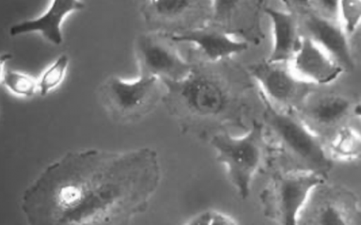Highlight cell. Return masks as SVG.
<instances>
[{"mask_svg": "<svg viewBox=\"0 0 361 225\" xmlns=\"http://www.w3.org/2000/svg\"><path fill=\"white\" fill-rule=\"evenodd\" d=\"M329 151L332 157L345 162L361 159V134L351 126H343L330 142Z\"/></svg>", "mask_w": 361, "mask_h": 225, "instance_id": "ac0fdd59", "label": "cell"}, {"mask_svg": "<svg viewBox=\"0 0 361 225\" xmlns=\"http://www.w3.org/2000/svg\"><path fill=\"white\" fill-rule=\"evenodd\" d=\"M305 26L307 36L329 53L343 71L354 69V59L347 39L348 35L338 21L322 16L310 15L305 21Z\"/></svg>", "mask_w": 361, "mask_h": 225, "instance_id": "4fadbf2b", "label": "cell"}, {"mask_svg": "<svg viewBox=\"0 0 361 225\" xmlns=\"http://www.w3.org/2000/svg\"><path fill=\"white\" fill-rule=\"evenodd\" d=\"M85 7L81 0H52L50 6L42 16L13 25L8 33L13 37L39 33L50 44L61 46L63 42L62 24L65 18L71 13L81 12Z\"/></svg>", "mask_w": 361, "mask_h": 225, "instance_id": "7c38bea8", "label": "cell"}, {"mask_svg": "<svg viewBox=\"0 0 361 225\" xmlns=\"http://www.w3.org/2000/svg\"><path fill=\"white\" fill-rule=\"evenodd\" d=\"M354 112L355 114L357 115V117H360L361 119V104L355 107Z\"/></svg>", "mask_w": 361, "mask_h": 225, "instance_id": "d4e9b609", "label": "cell"}, {"mask_svg": "<svg viewBox=\"0 0 361 225\" xmlns=\"http://www.w3.org/2000/svg\"><path fill=\"white\" fill-rule=\"evenodd\" d=\"M239 222L233 217L219 210H205L197 213L185 222L190 225H235Z\"/></svg>", "mask_w": 361, "mask_h": 225, "instance_id": "44dd1931", "label": "cell"}, {"mask_svg": "<svg viewBox=\"0 0 361 225\" xmlns=\"http://www.w3.org/2000/svg\"><path fill=\"white\" fill-rule=\"evenodd\" d=\"M338 20L347 35H354L361 26V0H340Z\"/></svg>", "mask_w": 361, "mask_h": 225, "instance_id": "ffe728a7", "label": "cell"}, {"mask_svg": "<svg viewBox=\"0 0 361 225\" xmlns=\"http://www.w3.org/2000/svg\"><path fill=\"white\" fill-rule=\"evenodd\" d=\"M264 126L254 122L243 137L223 133L214 134L210 140L216 152L217 162L227 169L228 178L240 198L250 196L254 177L264 159Z\"/></svg>", "mask_w": 361, "mask_h": 225, "instance_id": "277c9868", "label": "cell"}, {"mask_svg": "<svg viewBox=\"0 0 361 225\" xmlns=\"http://www.w3.org/2000/svg\"><path fill=\"white\" fill-rule=\"evenodd\" d=\"M213 0H144L141 15L149 30L175 35L194 13L210 7Z\"/></svg>", "mask_w": 361, "mask_h": 225, "instance_id": "30bf717a", "label": "cell"}, {"mask_svg": "<svg viewBox=\"0 0 361 225\" xmlns=\"http://www.w3.org/2000/svg\"><path fill=\"white\" fill-rule=\"evenodd\" d=\"M177 44H190L203 60L217 63L248 49L247 42L234 39L230 33L216 28L200 27L176 35H169Z\"/></svg>", "mask_w": 361, "mask_h": 225, "instance_id": "8fae6325", "label": "cell"}, {"mask_svg": "<svg viewBox=\"0 0 361 225\" xmlns=\"http://www.w3.org/2000/svg\"><path fill=\"white\" fill-rule=\"evenodd\" d=\"M241 0H213L212 13L216 20L228 18Z\"/></svg>", "mask_w": 361, "mask_h": 225, "instance_id": "603a6c76", "label": "cell"}, {"mask_svg": "<svg viewBox=\"0 0 361 225\" xmlns=\"http://www.w3.org/2000/svg\"><path fill=\"white\" fill-rule=\"evenodd\" d=\"M176 42L168 33L149 30L135 39L134 52L140 75L179 81L188 77L192 63L176 49Z\"/></svg>", "mask_w": 361, "mask_h": 225, "instance_id": "52a82bcc", "label": "cell"}, {"mask_svg": "<svg viewBox=\"0 0 361 225\" xmlns=\"http://www.w3.org/2000/svg\"><path fill=\"white\" fill-rule=\"evenodd\" d=\"M11 55L4 54L0 59V78L2 86L8 92L22 98H30L38 94V78L25 73L8 68V63Z\"/></svg>", "mask_w": 361, "mask_h": 225, "instance_id": "e0dca14e", "label": "cell"}, {"mask_svg": "<svg viewBox=\"0 0 361 225\" xmlns=\"http://www.w3.org/2000/svg\"><path fill=\"white\" fill-rule=\"evenodd\" d=\"M272 23L273 47L268 61L288 63L295 54L298 46V22L295 15L285 11L265 10Z\"/></svg>", "mask_w": 361, "mask_h": 225, "instance_id": "5bb4252c", "label": "cell"}, {"mask_svg": "<svg viewBox=\"0 0 361 225\" xmlns=\"http://www.w3.org/2000/svg\"><path fill=\"white\" fill-rule=\"evenodd\" d=\"M338 197L324 202L316 211L315 222L320 225L361 224V209L355 195L341 190Z\"/></svg>", "mask_w": 361, "mask_h": 225, "instance_id": "9a60e30c", "label": "cell"}, {"mask_svg": "<svg viewBox=\"0 0 361 225\" xmlns=\"http://www.w3.org/2000/svg\"><path fill=\"white\" fill-rule=\"evenodd\" d=\"M251 77L271 102L293 105L306 95L310 84L299 80L286 63L264 61L250 67Z\"/></svg>", "mask_w": 361, "mask_h": 225, "instance_id": "ba28073f", "label": "cell"}, {"mask_svg": "<svg viewBox=\"0 0 361 225\" xmlns=\"http://www.w3.org/2000/svg\"><path fill=\"white\" fill-rule=\"evenodd\" d=\"M162 179L151 147L68 152L22 194L30 225H121L145 213Z\"/></svg>", "mask_w": 361, "mask_h": 225, "instance_id": "6da1fadb", "label": "cell"}, {"mask_svg": "<svg viewBox=\"0 0 361 225\" xmlns=\"http://www.w3.org/2000/svg\"><path fill=\"white\" fill-rule=\"evenodd\" d=\"M69 63V56L62 54L42 72L38 78V94L41 97H47L61 85L66 77Z\"/></svg>", "mask_w": 361, "mask_h": 225, "instance_id": "d6986e66", "label": "cell"}, {"mask_svg": "<svg viewBox=\"0 0 361 225\" xmlns=\"http://www.w3.org/2000/svg\"><path fill=\"white\" fill-rule=\"evenodd\" d=\"M262 97L265 106V122L285 148L307 166V169L327 174L332 167V162L317 135L293 115L276 109L262 94Z\"/></svg>", "mask_w": 361, "mask_h": 225, "instance_id": "8992f818", "label": "cell"}, {"mask_svg": "<svg viewBox=\"0 0 361 225\" xmlns=\"http://www.w3.org/2000/svg\"><path fill=\"white\" fill-rule=\"evenodd\" d=\"M287 1L298 7L307 8L310 6V0H287Z\"/></svg>", "mask_w": 361, "mask_h": 225, "instance_id": "cb8c5ba5", "label": "cell"}, {"mask_svg": "<svg viewBox=\"0 0 361 225\" xmlns=\"http://www.w3.org/2000/svg\"><path fill=\"white\" fill-rule=\"evenodd\" d=\"M315 5L324 18L338 21L340 0H310V6Z\"/></svg>", "mask_w": 361, "mask_h": 225, "instance_id": "7402d4cb", "label": "cell"}, {"mask_svg": "<svg viewBox=\"0 0 361 225\" xmlns=\"http://www.w3.org/2000/svg\"><path fill=\"white\" fill-rule=\"evenodd\" d=\"M163 104L169 114L188 128L207 125L224 114L228 95L222 81L206 67L195 66L188 77L179 81H163Z\"/></svg>", "mask_w": 361, "mask_h": 225, "instance_id": "7a4b0ae2", "label": "cell"}, {"mask_svg": "<svg viewBox=\"0 0 361 225\" xmlns=\"http://www.w3.org/2000/svg\"><path fill=\"white\" fill-rule=\"evenodd\" d=\"M288 63L299 80L310 85L331 83L344 72L331 56L309 36L299 39L295 54Z\"/></svg>", "mask_w": 361, "mask_h": 225, "instance_id": "9c48e42d", "label": "cell"}, {"mask_svg": "<svg viewBox=\"0 0 361 225\" xmlns=\"http://www.w3.org/2000/svg\"><path fill=\"white\" fill-rule=\"evenodd\" d=\"M351 101L338 95H326L319 98L312 108L310 115L324 126H334L345 119L351 111Z\"/></svg>", "mask_w": 361, "mask_h": 225, "instance_id": "2e32d148", "label": "cell"}, {"mask_svg": "<svg viewBox=\"0 0 361 225\" xmlns=\"http://www.w3.org/2000/svg\"><path fill=\"white\" fill-rule=\"evenodd\" d=\"M326 179V174L307 168L276 174L262 195L267 215L279 224H298L310 194Z\"/></svg>", "mask_w": 361, "mask_h": 225, "instance_id": "5b68a950", "label": "cell"}, {"mask_svg": "<svg viewBox=\"0 0 361 225\" xmlns=\"http://www.w3.org/2000/svg\"><path fill=\"white\" fill-rule=\"evenodd\" d=\"M166 87L163 80L140 75L126 80L110 75L98 89L99 100L110 119L118 125H133L145 119L163 102Z\"/></svg>", "mask_w": 361, "mask_h": 225, "instance_id": "3957f363", "label": "cell"}]
</instances>
